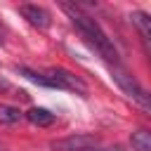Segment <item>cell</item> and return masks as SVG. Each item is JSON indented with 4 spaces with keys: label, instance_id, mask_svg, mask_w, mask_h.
I'll use <instances>...</instances> for the list:
<instances>
[{
    "label": "cell",
    "instance_id": "obj_1",
    "mask_svg": "<svg viewBox=\"0 0 151 151\" xmlns=\"http://www.w3.org/2000/svg\"><path fill=\"white\" fill-rule=\"evenodd\" d=\"M66 7V12L71 14V21H73V26L78 28V33L87 40V45L90 47H94L109 64H113V66H118V52H116V47H113V42H111V38L101 31V26L92 19V17H87V14H83L80 9H73V7H68V5H64Z\"/></svg>",
    "mask_w": 151,
    "mask_h": 151
},
{
    "label": "cell",
    "instance_id": "obj_6",
    "mask_svg": "<svg viewBox=\"0 0 151 151\" xmlns=\"http://www.w3.org/2000/svg\"><path fill=\"white\" fill-rule=\"evenodd\" d=\"M26 118H28L33 125H38V127H50V125L54 123V113L47 111V109H40V106H33V109L26 113Z\"/></svg>",
    "mask_w": 151,
    "mask_h": 151
},
{
    "label": "cell",
    "instance_id": "obj_7",
    "mask_svg": "<svg viewBox=\"0 0 151 151\" xmlns=\"http://www.w3.org/2000/svg\"><path fill=\"white\" fill-rule=\"evenodd\" d=\"M130 19H132V24L139 28L142 38L149 40V38H151V19H149V14H144V12H132Z\"/></svg>",
    "mask_w": 151,
    "mask_h": 151
},
{
    "label": "cell",
    "instance_id": "obj_9",
    "mask_svg": "<svg viewBox=\"0 0 151 151\" xmlns=\"http://www.w3.org/2000/svg\"><path fill=\"white\" fill-rule=\"evenodd\" d=\"M21 118H24V113H21L19 109L0 104V123H2V125H17Z\"/></svg>",
    "mask_w": 151,
    "mask_h": 151
},
{
    "label": "cell",
    "instance_id": "obj_3",
    "mask_svg": "<svg viewBox=\"0 0 151 151\" xmlns=\"http://www.w3.org/2000/svg\"><path fill=\"white\" fill-rule=\"evenodd\" d=\"M111 73H113V80L118 83V87L127 94V97H132L134 101H139L144 109H149V97H146V92H144V87L125 71V68H120V66H111Z\"/></svg>",
    "mask_w": 151,
    "mask_h": 151
},
{
    "label": "cell",
    "instance_id": "obj_10",
    "mask_svg": "<svg viewBox=\"0 0 151 151\" xmlns=\"http://www.w3.org/2000/svg\"><path fill=\"white\" fill-rule=\"evenodd\" d=\"M19 73H21V76H26L28 80H33V83H38V85H45V87H50L42 73H35V71H31V68H24V66L19 68Z\"/></svg>",
    "mask_w": 151,
    "mask_h": 151
},
{
    "label": "cell",
    "instance_id": "obj_11",
    "mask_svg": "<svg viewBox=\"0 0 151 151\" xmlns=\"http://www.w3.org/2000/svg\"><path fill=\"white\" fill-rule=\"evenodd\" d=\"M87 151H120V149H116V146H92Z\"/></svg>",
    "mask_w": 151,
    "mask_h": 151
},
{
    "label": "cell",
    "instance_id": "obj_4",
    "mask_svg": "<svg viewBox=\"0 0 151 151\" xmlns=\"http://www.w3.org/2000/svg\"><path fill=\"white\" fill-rule=\"evenodd\" d=\"M92 146H99V139H97L94 134H85V132H80V134H68V137L54 139V142L50 144L52 151H87V149H92Z\"/></svg>",
    "mask_w": 151,
    "mask_h": 151
},
{
    "label": "cell",
    "instance_id": "obj_2",
    "mask_svg": "<svg viewBox=\"0 0 151 151\" xmlns=\"http://www.w3.org/2000/svg\"><path fill=\"white\" fill-rule=\"evenodd\" d=\"M42 76H45V80H47L50 87L71 90V92H78V94H85V92H87L85 83H83L78 76H73L71 71H66V68H50V71H45Z\"/></svg>",
    "mask_w": 151,
    "mask_h": 151
},
{
    "label": "cell",
    "instance_id": "obj_8",
    "mask_svg": "<svg viewBox=\"0 0 151 151\" xmlns=\"http://www.w3.org/2000/svg\"><path fill=\"white\" fill-rule=\"evenodd\" d=\"M130 142H132L134 151H151V132H149V130H137V132H132Z\"/></svg>",
    "mask_w": 151,
    "mask_h": 151
},
{
    "label": "cell",
    "instance_id": "obj_5",
    "mask_svg": "<svg viewBox=\"0 0 151 151\" xmlns=\"http://www.w3.org/2000/svg\"><path fill=\"white\" fill-rule=\"evenodd\" d=\"M19 12H21V17H24L31 26H35V28H47V26L52 24L50 12H47L45 7H38V5H21Z\"/></svg>",
    "mask_w": 151,
    "mask_h": 151
}]
</instances>
